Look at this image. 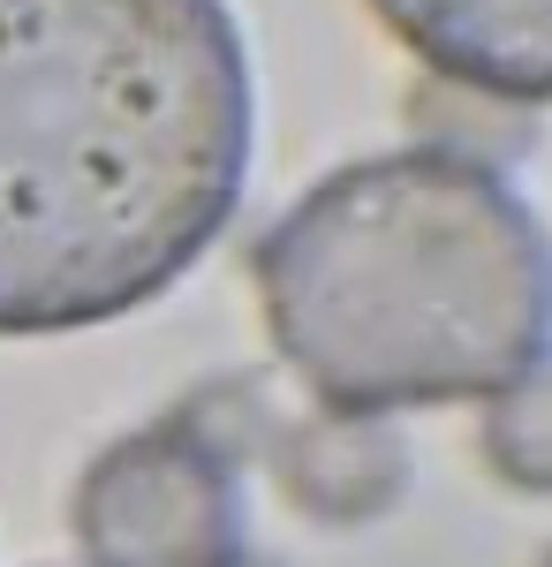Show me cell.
Here are the masks:
<instances>
[{"instance_id": "obj_1", "label": "cell", "mask_w": 552, "mask_h": 567, "mask_svg": "<svg viewBox=\"0 0 552 567\" xmlns=\"http://www.w3.org/2000/svg\"><path fill=\"white\" fill-rule=\"evenodd\" d=\"M227 0H0V333L167 296L251 182Z\"/></svg>"}, {"instance_id": "obj_2", "label": "cell", "mask_w": 552, "mask_h": 567, "mask_svg": "<svg viewBox=\"0 0 552 567\" xmlns=\"http://www.w3.org/2000/svg\"><path fill=\"white\" fill-rule=\"evenodd\" d=\"M257 303L348 416L492 401L552 355V235L500 167L409 144L288 205L257 243Z\"/></svg>"}, {"instance_id": "obj_3", "label": "cell", "mask_w": 552, "mask_h": 567, "mask_svg": "<svg viewBox=\"0 0 552 567\" xmlns=\"http://www.w3.org/2000/svg\"><path fill=\"white\" fill-rule=\"evenodd\" d=\"M69 523L91 567H243V484L205 416H160L84 470Z\"/></svg>"}, {"instance_id": "obj_4", "label": "cell", "mask_w": 552, "mask_h": 567, "mask_svg": "<svg viewBox=\"0 0 552 567\" xmlns=\"http://www.w3.org/2000/svg\"><path fill=\"white\" fill-rule=\"evenodd\" d=\"M431 76L514 106H552V0H371Z\"/></svg>"}, {"instance_id": "obj_5", "label": "cell", "mask_w": 552, "mask_h": 567, "mask_svg": "<svg viewBox=\"0 0 552 567\" xmlns=\"http://www.w3.org/2000/svg\"><path fill=\"white\" fill-rule=\"evenodd\" d=\"M484 462L514 492H552V355H538L484 409Z\"/></svg>"}]
</instances>
